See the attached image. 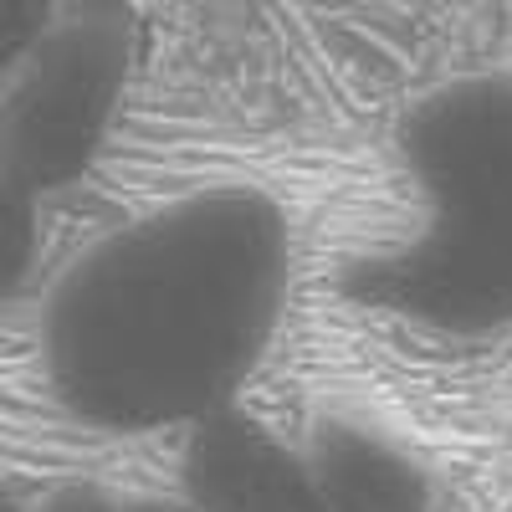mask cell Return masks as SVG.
Wrapping results in <instances>:
<instances>
[{
  "label": "cell",
  "instance_id": "6da1fadb",
  "mask_svg": "<svg viewBox=\"0 0 512 512\" xmlns=\"http://www.w3.org/2000/svg\"><path fill=\"white\" fill-rule=\"evenodd\" d=\"M287 297V210L256 185H205L113 226L62 267L36 323L41 379L93 431H190L236 405Z\"/></svg>",
  "mask_w": 512,
  "mask_h": 512
},
{
  "label": "cell",
  "instance_id": "7a4b0ae2",
  "mask_svg": "<svg viewBox=\"0 0 512 512\" xmlns=\"http://www.w3.org/2000/svg\"><path fill=\"white\" fill-rule=\"evenodd\" d=\"M410 226L349 267L359 303L446 333L512 323V72L425 93L395 134Z\"/></svg>",
  "mask_w": 512,
  "mask_h": 512
},
{
  "label": "cell",
  "instance_id": "3957f363",
  "mask_svg": "<svg viewBox=\"0 0 512 512\" xmlns=\"http://www.w3.org/2000/svg\"><path fill=\"white\" fill-rule=\"evenodd\" d=\"M139 57L123 6H57L0 88V175L26 195H57L98 164Z\"/></svg>",
  "mask_w": 512,
  "mask_h": 512
},
{
  "label": "cell",
  "instance_id": "277c9868",
  "mask_svg": "<svg viewBox=\"0 0 512 512\" xmlns=\"http://www.w3.org/2000/svg\"><path fill=\"white\" fill-rule=\"evenodd\" d=\"M180 492L190 512H328L303 446L241 405L185 431Z\"/></svg>",
  "mask_w": 512,
  "mask_h": 512
},
{
  "label": "cell",
  "instance_id": "5b68a950",
  "mask_svg": "<svg viewBox=\"0 0 512 512\" xmlns=\"http://www.w3.org/2000/svg\"><path fill=\"white\" fill-rule=\"evenodd\" d=\"M303 456L328 512H436L431 466L369 420L318 415Z\"/></svg>",
  "mask_w": 512,
  "mask_h": 512
},
{
  "label": "cell",
  "instance_id": "8992f818",
  "mask_svg": "<svg viewBox=\"0 0 512 512\" xmlns=\"http://www.w3.org/2000/svg\"><path fill=\"white\" fill-rule=\"evenodd\" d=\"M41 267V200L0 175V303H16Z\"/></svg>",
  "mask_w": 512,
  "mask_h": 512
},
{
  "label": "cell",
  "instance_id": "52a82bcc",
  "mask_svg": "<svg viewBox=\"0 0 512 512\" xmlns=\"http://www.w3.org/2000/svg\"><path fill=\"white\" fill-rule=\"evenodd\" d=\"M52 11L57 6H41V0H0V88H6L21 57L31 52V41L47 31Z\"/></svg>",
  "mask_w": 512,
  "mask_h": 512
},
{
  "label": "cell",
  "instance_id": "ba28073f",
  "mask_svg": "<svg viewBox=\"0 0 512 512\" xmlns=\"http://www.w3.org/2000/svg\"><path fill=\"white\" fill-rule=\"evenodd\" d=\"M41 512H190L185 502H134V497H113L98 487H67L62 497H52Z\"/></svg>",
  "mask_w": 512,
  "mask_h": 512
},
{
  "label": "cell",
  "instance_id": "9c48e42d",
  "mask_svg": "<svg viewBox=\"0 0 512 512\" xmlns=\"http://www.w3.org/2000/svg\"><path fill=\"white\" fill-rule=\"evenodd\" d=\"M0 512H21L16 497H11V487H6V477H0Z\"/></svg>",
  "mask_w": 512,
  "mask_h": 512
}]
</instances>
